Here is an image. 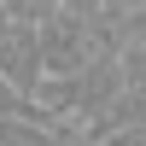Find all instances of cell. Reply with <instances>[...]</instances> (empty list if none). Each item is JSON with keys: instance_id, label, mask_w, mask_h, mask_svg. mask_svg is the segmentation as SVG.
Wrapping results in <instances>:
<instances>
[{"instance_id": "cell-3", "label": "cell", "mask_w": 146, "mask_h": 146, "mask_svg": "<svg viewBox=\"0 0 146 146\" xmlns=\"http://www.w3.org/2000/svg\"><path fill=\"white\" fill-rule=\"evenodd\" d=\"M105 146H146V129H117Z\"/></svg>"}, {"instance_id": "cell-4", "label": "cell", "mask_w": 146, "mask_h": 146, "mask_svg": "<svg viewBox=\"0 0 146 146\" xmlns=\"http://www.w3.org/2000/svg\"><path fill=\"white\" fill-rule=\"evenodd\" d=\"M12 29H18V23H12V12L0 6V53H6V41H12Z\"/></svg>"}, {"instance_id": "cell-2", "label": "cell", "mask_w": 146, "mask_h": 146, "mask_svg": "<svg viewBox=\"0 0 146 146\" xmlns=\"http://www.w3.org/2000/svg\"><path fill=\"white\" fill-rule=\"evenodd\" d=\"M0 6L12 12V23H29V29H41V23H53L58 12H64L58 0H0Z\"/></svg>"}, {"instance_id": "cell-5", "label": "cell", "mask_w": 146, "mask_h": 146, "mask_svg": "<svg viewBox=\"0 0 146 146\" xmlns=\"http://www.w3.org/2000/svg\"><path fill=\"white\" fill-rule=\"evenodd\" d=\"M129 12H146V0H129Z\"/></svg>"}, {"instance_id": "cell-1", "label": "cell", "mask_w": 146, "mask_h": 146, "mask_svg": "<svg viewBox=\"0 0 146 146\" xmlns=\"http://www.w3.org/2000/svg\"><path fill=\"white\" fill-rule=\"evenodd\" d=\"M58 6L88 18V23H123L129 18V0H58Z\"/></svg>"}]
</instances>
